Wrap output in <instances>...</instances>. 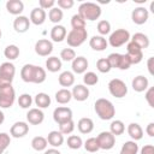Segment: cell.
<instances>
[{"label": "cell", "mask_w": 154, "mask_h": 154, "mask_svg": "<svg viewBox=\"0 0 154 154\" xmlns=\"http://www.w3.org/2000/svg\"><path fill=\"white\" fill-rule=\"evenodd\" d=\"M46 17H47V14H46V11L45 10H42L40 7H35L30 12V19L29 20L32 24H35V25H41V24L45 23Z\"/></svg>", "instance_id": "9a60e30c"}, {"label": "cell", "mask_w": 154, "mask_h": 154, "mask_svg": "<svg viewBox=\"0 0 154 154\" xmlns=\"http://www.w3.org/2000/svg\"><path fill=\"white\" fill-rule=\"evenodd\" d=\"M71 94L76 101H85L89 97V89L83 84H77L73 87Z\"/></svg>", "instance_id": "5bb4252c"}, {"label": "cell", "mask_w": 154, "mask_h": 154, "mask_svg": "<svg viewBox=\"0 0 154 154\" xmlns=\"http://www.w3.org/2000/svg\"><path fill=\"white\" fill-rule=\"evenodd\" d=\"M128 134L134 141H138L143 137V130L137 123H130L128 125Z\"/></svg>", "instance_id": "d4e9b609"}, {"label": "cell", "mask_w": 154, "mask_h": 154, "mask_svg": "<svg viewBox=\"0 0 154 154\" xmlns=\"http://www.w3.org/2000/svg\"><path fill=\"white\" fill-rule=\"evenodd\" d=\"M30 26V20L28 17L25 16H18L14 20H13V29L19 32V34H23V32H26Z\"/></svg>", "instance_id": "2e32d148"}, {"label": "cell", "mask_w": 154, "mask_h": 154, "mask_svg": "<svg viewBox=\"0 0 154 154\" xmlns=\"http://www.w3.org/2000/svg\"><path fill=\"white\" fill-rule=\"evenodd\" d=\"M4 120H5V116H4V113L0 111V125L4 123Z\"/></svg>", "instance_id": "680465c9"}, {"label": "cell", "mask_w": 154, "mask_h": 154, "mask_svg": "<svg viewBox=\"0 0 154 154\" xmlns=\"http://www.w3.org/2000/svg\"><path fill=\"white\" fill-rule=\"evenodd\" d=\"M35 52L41 57H48L53 52V45L47 38H41L35 43Z\"/></svg>", "instance_id": "8fae6325"}, {"label": "cell", "mask_w": 154, "mask_h": 154, "mask_svg": "<svg viewBox=\"0 0 154 154\" xmlns=\"http://www.w3.org/2000/svg\"><path fill=\"white\" fill-rule=\"evenodd\" d=\"M148 84H149L148 78L144 77V76H141V75H140V76H136V77L132 79V82H131L132 89H134L135 91H137V93H142V91L147 90Z\"/></svg>", "instance_id": "44dd1931"}, {"label": "cell", "mask_w": 154, "mask_h": 154, "mask_svg": "<svg viewBox=\"0 0 154 154\" xmlns=\"http://www.w3.org/2000/svg\"><path fill=\"white\" fill-rule=\"evenodd\" d=\"M131 66V63H130V59L126 54H120V58H119V63H118V67L119 70H128L129 67Z\"/></svg>", "instance_id": "c3c4849f"}, {"label": "cell", "mask_w": 154, "mask_h": 154, "mask_svg": "<svg viewBox=\"0 0 154 154\" xmlns=\"http://www.w3.org/2000/svg\"><path fill=\"white\" fill-rule=\"evenodd\" d=\"M129 41H130V32L125 29H117L109 35V38H108V43L114 48L120 47L128 43Z\"/></svg>", "instance_id": "277c9868"}, {"label": "cell", "mask_w": 154, "mask_h": 154, "mask_svg": "<svg viewBox=\"0 0 154 154\" xmlns=\"http://www.w3.org/2000/svg\"><path fill=\"white\" fill-rule=\"evenodd\" d=\"M125 131V125L122 120H113L109 125V132L113 135V136H119V135H123Z\"/></svg>", "instance_id": "836d02e7"}, {"label": "cell", "mask_w": 154, "mask_h": 154, "mask_svg": "<svg viewBox=\"0 0 154 154\" xmlns=\"http://www.w3.org/2000/svg\"><path fill=\"white\" fill-rule=\"evenodd\" d=\"M71 99H72V94H71V91H70L69 89H66V88H63V89H60V90H58V91L55 93V100H57V102L60 103V105H65V103L70 102Z\"/></svg>", "instance_id": "f1b7e54d"}, {"label": "cell", "mask_w": 154, "mask_h": 154, "mask_svg": "<svg viewBox=\"0 0 154 154\" xmlns=\"http://www.w3.org/2000/svg\"><path fill=\"white\" fill-rule=\"evenodd\" d=\"M14 75H16V67L12 63L6 61V63H2L0 65V76L1 77H5L10 81H13Z\"/></svg>", "instance_id": "d6986e66"}, {"label": "cell", "mask_w": 154, "mask_h": 154, "mask_svg": "<svg viewBox=\"0 0 154 154\" xmlns=\"http://www.w3.org/2000/svg\"><path fill=\"white\" fill-rule=\"evenodd\" d=\"M148 17H149V12L146 7L143 6H138L136 8L132 10L131 12V19L135 24L137 25H142L144 24L147 20H148Z\"/></svg>", "instance_id": "30bf717a"}, {"label": "cell", "mask_w": 154, "mask_h": 154, "mask_svg": "<svg viewBox=\"0 0 154 154\" xmlns=\"http://www.w3.org/2000/svg\"><path fill=\"white\" fill-rule=\"evenodd\" d=\"M131 42L136 43L141 49L148 48V46H149V38L143 32H136V34H134L132 37H131Z\"/></svg>", "instance_id": "4316f807"}, {"label": "cell", "mask_w": 154, "mask_h": 154, "mask_svg": "<svg viewBox=\"0 0 154 154\" xmlns=\"http://www.w3.org/2000/svg\"><path fill=\"white\" fill-rule=\"evenodd\" d=\"M83 82L85 85H95L97 82H99V76L95 73V72H85L84 76H83Z\"/></svg>", "instance_id": "60d3db41"}, {"label": "cell", "mask_w": 154, "mask_h": 154, "mask_svg": "<svg viewBox=\"0 0 154 154\" xmlns=\"http://www.w3.org/2000/svg\"><path fill=\"white\" fill-rule=\"evenodd\" d=\"M88 65H89V63H88L87 58L76 57L72 60V66L71 67H72V71L78 75V73H84L87 71V69H88Z\"/></svg>", "instance_id": "ac0fdd59"}, {"label": "cell", "mask_w": 154, "mask_h": 154, "mask_svg": "<svg viewBox=\"0 0 154 154\" xmlns=\"http://www.w3.org/2000/svg\"><path fill=\"white\" fill-rule=\"evenodd\" d=\"M34 101L38 108H47L51 105V96L46 93H38L36 94Z\"/></svg>", "instance_id": "f546056e"}, {"label": "cell", "mask_w": 154, "mask_h": 154, "mask_svg": "<svg viewBox=\"0 0 154 154\" xmlns=\"http://www.w3.org/2000/svg\"><path fill=\"white\" fill-rule=\"evenodd\" d=\"M47 142L52 146V147H60L63 143H64V135L60 132V131H57V130H53L48 134L47 136Z\"/></svg>", "instance_id": "603a6c76"}, {"label": "cell", "mask_w": 154, "mask_h": 154, "mask_svg": "<svg viewBox=\"0 0 154 154\" xmlns=\"http://www.w3.org/2000/svg\"><path fill=\"white\" fill-rule=\"evenodd\" d=\"M78 14L84 20H96L101 16V7L95 2H83L78 7Z\"/></svg>", "instance_id": "7a4b0ae2"}, {"label": "cell", "mask_w": 154, "mask_h": 154, "mask_svg": "<svg viewBox=\"0 0 154 154\" xmlns=\"http://www.w3.org/2000/svg\"><path fill=\"white\" fill-rule=\"evenodd\" d=\"M11 143V137L6 132H0V154H2Z\"/></svg>", "instance_id": "ee69618b"}, {"label": "cell", "mask_w": 154, "mask_h": 154, "mask_svg": "<svg viewBox=\"0 0 154 154\" xmlns=\"http://www.w3.org/2000/svg\"><path fill=\"white\" fill-rule=\"evenodd\" d=\"M82 144H83V141H82V138L79 136H77V135L69 136V138H67V147L69 148H71V149H79L82 147Z\"/></svg>", "instance_id": "74e56055"}, {"label": "cell", "mask_w": 154, "mask_h": 154, "mask_svg": "<svg viewBox=\"0 0 154 154\" xmlns=\"http://www.w3.org/2000/svg\"><path fill=\"white\" fill-rule=\"evenodd\" d=\"M46 69L51 72H58L61 69V60L58 57H49L46 60Z\"/></svg>", "instance_id": "4dcf8cb0"}, {"label": "cell", "mask_w": 154, "mask_h": 154, "mask_svg": "<svg viewBox=\"0 0 154 154\" xmlns=\"http://www.w3.org/2000/svg\"><path fill=\"white\" fill-rule=\"evenodd\" d=\"M53 119L58 124L65 123L67 120H71L72 119V111H71V108L64 107V106L57 107L54 109V112H53Z\"/></svg>", "instance_id": "9c48e42d"}, {"label": "cell", "mask_w": 154, "mask_h": 154, "mask_svg": "<svg viewBox=\"0 0 154 154\" xmlns=\"http://www.w3.org/2000/svg\"><path fill=\"white\" fill-rule=\"evenodd\" d=\"M58 7L60 10H69L73 6V0H58Z\"/></svg>", "instance_id": "f907efd6"}, {"label": "cell", "mask_w": 154, "mask_h": 154, "mask_svg": "<svg viewBox=\"0 0 154 154\" xmlns=\"http://www.w3.org/2000/svg\"><path fill=\"white\" fill-rule=\"evenodd\" d=\"M77 128L81 134H90L94 130V122L90 118H81L77 123Z\"/></svg>", "instance_id": "cb8c5ba5"}, {"label": "cell", "mask_w": 154, "mask_h": 154, "mask_svg": "<svg viewBox=\"0 0 154 154\" xmlns=\"http://www.w3.org/2000/svg\"><path fill=\"white\" fill-rule=\"evenodd\" d=\"M119 58H120V54H119V53H111V54L107 57V60H108L111 67H118Z\"/></svg>", "instance_id": "681fc988"}, {"label": "cell", "mask_w": 154, "mask_h": 154, "mask_svg": "<svg viewBox=\"0 0 154 154\" xmlns=\"http://www.w3.org/2000/svg\"><path fill=\"white\" fill-rule=\"evenodd\" d=\"M94 109H95V113L97 114V117L102 120H109L116 114V108H114L113 103L109 100L103 99V97H100L95 101Z\"/></svg>", "instance_id": "6da1fadb"}, {"label": "cell", "mask_w": 154, "mask_h": 154, "mask_svg": "<svg viewBox=\"0 0 154 154\" xmlns=\"http://www.w3.org/2000/svg\"><path fill=\"white\" fill-rule=\"evenodd\" d=\"M6 10H7L8 13L14 14V16H18V14H20L23 12L24 4L20 0H8L6 2Z\"/></svg>", "instance_id": "7402d4cb"}, {"label": "cell", "mask_w": 154, "mask_h": 154, "mask_svg": "<svg viewBox=\"0 0 154 154\" xmlns=\"http://www.w3.org/2000/svg\"><path fill=\"white\" fill-rule=\"evenodd\" d=\"M141 154H154V146L153 144H146L141 148Z\"/></svg>", "instance_id": "db71d44e"}, {"label": "cell", "mask_w": 154, "mask_h": 154, "mask_svg": "<svg viewBox=\"0 0 154 154\" xmlns=\"http://www.w3.org/2000/svg\"><path fill=\"white\" fill-rule=\"evenodd\" d=\"M71 26L72 29H82V28H85V20L77 13V14H73L72 18H71Z\"/></svg>", "instance_id": "f6af8a7d"}, {"label": "cell", "mask_w": 154, "mask_h": 154, "mask_svg": "<svg viewBox=\"0 0 154 154\" xmlns=\"http://www.w3.org/2000/svg\"><path fill=\"white\" fill-rule=\"evenodd\" d=\"M146 100L150 107H154V88H149L146 93Z\"/></svg>", "instance_id": "f5cc1de1"}, {"label": "cell", "mask_w": 154, "mask_h": 154, "mask_svg": "<svg viewBox=\"0 0 154 154\" xmlns=\"http://www.w3.org/2000/svg\"><path fill=\"white\" fill-rule=\"evenodd\" d=\"M45 81H46V71H45V69H42L41 66H36V65H34V69H32V77H31V83L40 84V83H43Z\"/></svg>", "instance_id": "83f0119b"}, {"label": "cell", "mask_w": 154, "mask_h": 154, "mask_svg": "<svg viewBox=\"0 0 154 154\" xmlns=\"http://www.w3.org/2000/svg\"><path fill=\"white\" fill-rule=\"evenodd\" d=\"M60 58L64 61H72L76 58V52L72 48H64L60 52Z\"/></svg>", "instance_id": "7dc6e473"}, {"label": "cell", "mask_w": 154, "mask_h": 154, "mask_svg": "<svg viewBox=\"0 0 154 154\" xmlns=\"http://www.w3.org/2000/svg\"><path fill=\"white\" fill-rule=\"evenodd\" d=\"M28 132H29V125L25 122H16L10 129V134L14 138L24 137Z\"/></svg>", "instance_id": "7c38bea8"}, {"label": "cell", "mask_w": 154, "mask_h": 154, "mask_svg": "<svg viewBox=\"0 0 154 154\" xmlns=\"http://www.w3.org/2000/svg\"><path fill=\"white\" fill-rule=\"evenodd\" d=\"M146 132L149 137H154V123H149L146 128Z\"/></svg>", "instance_id": "11a10c76"}, {"label": "cell", "mask_w": 154, "mask_h": 154, "mask_svg": "<svg viewBox=\"0 0 154 154\" xmlns=\"http://www.w3.org/2000/svg\"><path fill=\"white\" fill-rule=\"evenodd\" d=\"M73 130H75V123H73L72 119H71V120H67V122H65V123L59 124V131H60L63 135H69V134H71Z\"/></svg>", "instance_id": "b9f144b4"}, {"label": "cell", "mask_w": 154, "mask_h": 154, "mask_svg": "<svg viewBox=\"0 0 154 154\" xmlns=\"http://www.w3.org/2000/svg\"><path fill=\"white\" fill-rule=\"evenodd\" d=\"M32 69L34 65L32 64H25L22 70H20V77L24 82L26 83H31V77H32Z\"/></svg>", "instance_id": "d590c367"}, {"label": "cell", "mask_w": 154, "mask_h": 154, "mask_svg": "<svg viewBox=\"0 0 154 154\" xmlns=\"http://www.w3.org/2000/svg\"><path fill=\"white\" fill-rule=\"evenodd\" d=\"M153 61H154V58H153V57H150V58L148 59V61H147L148 71H149V73H150V75H154V71H153Z\"/></svg>", "instance_id": "9f6ffc18"}, {"label": "cell", "mask_w": 154, "mask_h": 154, "mask_svg": "<svg viewBox=\"0 0 154 154\" xmlns=\"http://www.w3.org/2000/svg\"><path fill=\"white\" fill-rule=\"evenodd\" d=\"M66 35H67V32H66L65 26L59 25V24L54 25L52 28V30H51V38L54 42H61V41H64L66 38Z\"/></svg>", "instance_id": "ffe728a7"}, {"label": "cell", "mask_w": 154, "mask_h": 154, "mask_svg": "<svg viewBox=\"0 0 154 154\" xmlns=\"http://www.w3.org/2000/svg\"><path fill=\"white\" fill-rule=\"evenodd\" d=\"M14 99L16 93L12 84L0 89V108H10L13 105Z\"/></svg>", "instance_id": "8992f818"}, {"label": "cell", "mask_w": 154, "mask_h": 154, "mask_svg": "<svg viewBox=\"0 0 154 154\" xmlns=\"http://www.w3.org/2000/svg\"><path fill=\"white\" fill-rule=\"evenodd\" d=\"M84 148H85V150L89 152V153H95V152H97L100 148H99V143H97L96 137H90V138H88V140L84 142Z\"/></svg>", "instance_id": "f35d334b"}, {"label": "cell", "mask_w": 154, "mask_h": 154, "mask_svg": "<svg viewBox=\"0 0 154 154\" xmlns=\"http://www.w3.org/2000/svg\"><path fill=\"white\" fill-rule=\"evenodd\" d=\"M89 46H90L94 51L101 52V51H105V49L107 48L108 42H107V40H106L103 36L95 35V36H93V37L89 40Z\"/></svg>", "instance_id": "e0dca14e"}, {"label": "cell", "mask_w": 154, "mask_h": 154, "mask_svg": "<svg viewBox=\"0 0 154 154\" xmlns=\"http://www.w3.org/2000/svg\"><path fill=\"white\" fill-rule=\"evenodd\" d=\"M138 153V144L136 141H126L120 149L119 154H137Z\"/></svg>", "instance_id": "d6a6232c"}, {"label": "cell", "mask_w": 154, "mask_h": 154, "mask_svg": "<svg viewBox=\"0 0 154 154\" xmlns=\"http://www.w3.org/2000/svg\"><path fill=\"white\" fill-rule=\"evenodd\" d=\"M96 69H97V71H100L101 73H107V72L111 71L112 67H111V65H109L107 58H101V59H99V60L96 61Z\"/></svg>", "instance_id": "ab89813d"}, {"label": "cell", "mask_w": 154, "mask_h": 154, "mask_svg": "<svg viewBox=\"0 0 154 154\" xmlns=\"http://www.w3.org/2000/svg\"><path fill=\"white\" fill-rule=\"evenodd\" d=\"M48 146V142H47V138L42 137V136H36L31 140V147L32 149L37 150V152H42V150H46Z\"/></svg>", "instance_id": "1f68e13d"}, {"label": "cell", "mask_w": 154, "mask_h": 154, "mask_svg": "<svg viewBox=\"0 0 154 154\" xmlns=\"http://www.w3.org/2000/svg\"><path fill=\"white\" fill-rule=\"evenodd\" d=\"M96 140H97V143H99V148L103 149V150H109L116 144V136H113L109 131L100 132L97 135Z\"/></svg>", "instance_id": "52a82bcc"}, {"label": "cell", "mask_w": 154, "mask_h": 154, "mask_svg": "<svg viewBox=\"0 0 154 154\" xmlns=\"http://www.w3.org/2000/svg\"><path fill=\"white\" fill-rule=\"evenodd\" d=\"M45 114L40 108H30L26 113V120L32 125H38L43 122Z\"/></svg>", "instance_id": "4fadbf2b"}, {"label": "cell", "mask_w": 154, "mask_h": 154, "mask_svg": "<svg viewBox=\"0 0 154 154\" xmlns=\"http://www.w3.org/2000/svg\"><path fill=\"white\" fill-rule=\"evenodd\" d=\"M108 90L111 95L117 99H122L128 94V87L125 82L119 78H113L108 82Z\"/></svg>", "instance_id": "5b68a950"}, {"label": "cell", "mask_w": 154, "mask_h": 154, "mask_svg": "<svg viewBox=\"0 0 154 154\" xmlns=\"http://www.w3.org/2000/svg\"><path fill=\"white\" fill-rule=\"evenodd\" d=\"M1 36H2V32H1V29H0V38H1Z\"/></svg>", "instance_id": "91938a15"}, {"label": "cell", "mask_w": 154, "mask_h": 154, "mask_svg": "<svg viewBox=\"0 0 154 154\" xmlns=\"http://www.w3.org/2000/svg\"><path fill=\"white\" fill-rule=\"evenodd\" d=\"M32 103V97L30 94H22L19 97H18V105L22 107V108H29Z\"/></svg>", "instance_id": "bcb514c9"}, {"label": "cell", "mask_w": 154, "mask_h": 154, "mask_svg": "<svg viewBox=\"0 0 154 154\" xmlns=\"http://www.w3.org/2000/svg\"><path fill=\"white\" fill-rule=\"evenodd\" d=\"M4 55L5 58H7L8 60H14L18 58L19 55V48L16 45H8L5 49H4Z\"/></svg>", "instance_id": "e575fe53"}, {"label": "cell", "mask_w": 154, "mask_h": 154, "mask_svg": "<svg viewBox=\"0 0 154 154\" xmlns=\"http://www.w3.org/2000/svg\"><path fill=\"white\" fill-rule=\"evenodd\" d=\"M43 154H61L58 149H55V148H52V149H47V150H45V153Z\"/></svg>", "instance_id": "6f0895ef"}, {"label": "cell", "mask_w": 154, "mask_h": 154, "mask_svg": "<svg viewBox=\"0 0 154 154\" xmlns=\"http://www.w3.org/2000/svg\"><path fill=\"white\" fill-rule=\"evenodd\" d=\"M97 31H99L100 36H103V35L109 34V31H111V23L108 20H106V19L100 20L97 23Z\"/></svg>", "instance_id": "7bdbcfd3"}, {"label": "cell", "mask_w": 154, "mask_h": 154, "mask_svg": "<svg viewBox=\"0 0 154 154\" xmlns=\"http://www.w3.org/2000/svg\"><path fill=\"white\" fill-rule=\"evenodd\" d=\"M63 16H64L63 10H60L59 7H53V8H51L49 12H48V18H49V20H51L52 23H55V24H58V23L63 19Z\"/></svg>", "instance_id": "8d00e7d4"}, {"label": "cell", "mask_w": 154, "mask_h": 154, "mask_svg": "<svg viewBox=\"0 0 154 154\" xmlns=\"http://www.w3.org/2000/svg\"><path fill=\"white\" fill-rule=\"evenodd\" d=\"M88 37V31L85 28L82 29H72L66 35V41L70 47H79L82 43L85 42Z\"/></svg>", "instance_id": "3957f363"}, {"label": "cell", "mask_w": 154, "mask_h": 154, "mask_svg": "<svg viewBox=\"0 0 154 154\" xmlns=\"http://www.w3.org/2000/svg\"><path fill=\"white\" fill-rule=\"evenodd\" d=\"M126 55L129 57L131 65L132 64H138L143 59V52H142V49L136 43H134L131 41L128 42V46H126Z\"/></svg>", "instance_id": "ba28073f"}, {"label": "cell", "mask_w": 154, "mask_h": 154, "mask_svg": "<svg viewBox=\"0 0 154 154\" xmlns=\"http://www.w3.org/2000/svg\"><path fill=\"white\" fill-rule=\"evenodd\" d=\"M38 5H40V8H42V10H48V8L51 10L55 5V1L54 0H40Z\"/></svg>", "instance_id": "816d5d0a"}, {"label": "cell", "mask_w": 154, "mask_h": 154, "mask_svg": "<svg viewBox=\"0 0 154 154\" xmlns=\"http://www.w3.org/2000/svg\"><path fill=\"white\" fill-rule=\"evenodd\" d=\"M58 82H59V84H60L61 87L69 88V87L73 85V83H75V76H73V73L70 72V71H64V72H61V73L59 75Z\"/></svg>", "instance_id": "484cf974"}]
</instances>
